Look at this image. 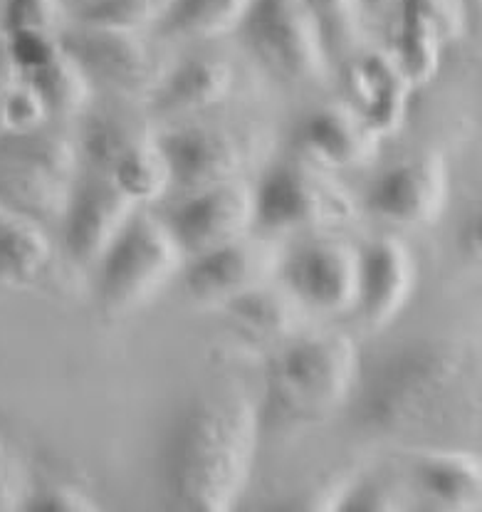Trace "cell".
I'll list each match as a JSON object with an SVG mask.
<instances>
[{"mask_svg":"<svg viewBox=\"0 0 482 512\" xmlns=\"http://www.w3.org/2000/svg\"><path fill=\"white\" fill-rule=\"evenodd\" d=\"M159 146L171 166L174 184L193 193L238 179L258 151V134L198 124L164 134Z\"/></svg>","mask_w":482,"mask_h":512,"instance_id":"ba28073f","label":"cell"},{"mask_svg":"<svg viewBox=\"0 0 482 512\" xmlns=\"http://www.w3.org/2000/svg\"><path fill=\"white\" fill-rule=\"evenodd\" d=\"M260 443V416L238 389H213L183 406L161 448L169 508L230 512L248 490Z\"/></svg>","mask_w":482,"mask_h":512,"instance_id":"6da1fadb","label":"cell"},{"mask_svg":"<svg viewBox=\"0 0 482 512\" xmlns=\"http://www.w3.org/2000/svg\"><path fill=\"white\" fill-rule=\"evenodd\" d=\"M109 176L139 206L141 203L159 201L174 186L171 166L166 161L164 151H161L159 137L151 141V144L134 149L122 161H117V166L109 171Z\"/></svg>","mask_w":482,"mask_h":512,"instance_id":"484cf974","label":"cell"},{"mask_svg":"<svg viewBox=\"0 0 482 512\" xmlns=\"http://www.w3.org/2000/svg\"><path fill=\"white\" fill-rule=\"evenodd\" d=\"M391 0H361V5L364 8H384V5H389Z\"/></svg>","mask_w":482,"mask_h":512,"instance_id":"8d00e7d4","label":"cell"},{"mask_svg":"<svg viewBox=\"0 0 482 512\" xmlns=\"http://www.w3.org/2000/svg\"><path fill=\"white\" fill-rule=\"evenodd\" d=\"M23 80L20 70L15 67L13 57L8 52V43H5V35H0V102L5 99V94L13 90L18 82Z\"/></svg>","mask_w":482,"mask_h":512,"instance_id":"e575fe53","label":"cell"},{"mask_svg":"<svg viewBox=\"0 0 482 512\" xmlns=\"http://www.w3.org/2000/svg\"><path fill=\"white\" fill-rule=\"evenodd\" d=\"M25 508L40 512H94L102 505L77 485H50V488L35 493Z\"/></svg>","mask_w":482,"mask_h":512,"instance_id":"836d02e7","label":"cell"},{"mask_svg":"<svg viewBox=\"0 0 482 512\" xmlns=\"http://www.w3.org/2000/svg\"><path fill=\"white\" fill-rule=\"evenodd\" d=\"M418 282V263L406 243L381 235L359 248V310L371 329H384L411 302Z\"/></svg>","mask_w":482,"mask_h":512,"instance_id":"5bb4252c","label":"cell"},{"mask_svg":"<svg viewBox=\"0 0 482 512\" xmlns=\"http://www.w3.org/2000/svg\"><path fill=\"white\" fill-rule=\"evenodd\" d=\"M50 119L43 99L28 80H20L0 102V134H30L43 129Z\"/></svg>","mask_w":482,"mask_h":512,"instance_id":"f1b7e54d","label":"cell"},{"mask_svg":"<svg viewBox=\"0 0 482 512\" xmlns=\"http://www.w3.org/2000/svg\"><path fill=\"white\" fill-rule=\"evenodd\" d=\"M398 498H401L398 488L386 480H359V483L349 485L339 510H406L408 505L398 503Z\"/></svg>","mask_w":482,"mask_h":512,"instance_id":"d6a6232c","label":"cell"},{"mask_svg":"<svg viewBox=\"0 0 482 512\" xmlns=\"http://www.w3.org/2000/svg\"><path fill=\"white\" fill-rule=\"evenodd\" d=\"M319 25L329 57L349 60L364 40V5L361 0H307Z\"/></svg>","mask_w":482,"mask_h":512,"instance_id":"4316f807","label":"cell"},{"mask_svg":"<svg viewBox=\"0 0 482 512\" xmlns=\"http://www.w3.org/2000/svg\"><path fill=\"white\" fill-rule=\"evenodd\" d=\"M240 30L260 62L290 85H324L332 57L307 0H253Z\"/></svg>","mask_w":482,"mask_h":512,"instance_id":"8992f818","label":"cell"},{"mask_svg":"<svg viewBox=\"0 0 482 512\" xmlns=\"http://www.w3.org/2000/svg\"><path fill=\"white\" fill-rule=\"evenodd\" d=\"M169 3L171 0H87L80 25L114 33H139L146 25L159 23Z\"/></svg>","mask_w":482,"mask_h":512,"instance_id":"83f0119b","label":"cell"},{"mask_svg":"<svg viewBox=\"0 0 482 512\" xmlns=\"http://www.w3.org/2000/svg\"><path fill=\"white\" fill-rule=\"evenodd\" d=\"M233 80V67L220 57H188L164 72L154 90V107L166 114L203 112L225 102Z\"/></svg>","mask_w":482,"mask_h":512,"instance_id":"d6986e66","label":"cell"},{"mask_svg":"<svg viewBox=\"0 0 482 512\" xmlns=\"http://www.w3.org/2000/svg\"><path fill=\"white\" fill-rule=\"evenodd\" d=\"M280 250L265 238H240L196 255L186 268L183 282L188 295L206 302H228L253 287L265 285L280 270Z\"/></svg>","mask_w":482,"mask_h":512,"instance_id":"4fadbf2b","label":"cell"},{"mask_svg":"<svg viewBox=\"0 0 482 512\" xmlns=\"http://www.w3.org/2000/svg\"><path fill=\"white\" fill-rule=\"evenodd\" d=\"M255 221L263 231H327L354 221L356 206L342 184L305 159L282 161L253 193Z\"/></svg>","mask_w":482,"mask_h":512,"instance_id":"5b68a950","label":"cell"},{"mask_svg":"<svg viewBox=\"0 0 482 512\" xmlns=\"http://www.w3.org/2000/svg\"><path fill=\"white\" fill-rule=\"evenodd\" d=\"M478 411V354L453 337L416 339L376 367L361 389V423L381 436H423Z\"/></svg>","mask_w":482,"mask_h":512,"instance_id":"7a4b0ae2","label":"cell"},{"mask_svg":"<svg viewBox=\"0 0 482 512\" xmlns=\"http://www.w3.org/2000/svg\"><path fill=\"white\" fill-rule=\"evenodd\" d=\"M3 35L5 43H8L10 57H13L15 67H18L23 77L38 72L47 62L55 60L57 52L62 50L60 38L55 33H47V30L18 28Z\"/></svg>","mask_w":482,"mask_h":512,"instance_id":"f546056e","label":"cell"},{"mask_svg":"<svg viewBox=\"0 0 482 512\" xmlns=\"http://www.w3.org/2000/svg\"><path fill=\"white\" fill-rule=\"evenodd\" d=\"M359 374V344L349 334L295 337L270 359L267 404L280 421L314 426L347 404Z\"/></svg>","mask_w":482,"mask_h":512,"instance_id":"3957f363","label":"cell"},{"mask_svg":"<svg viewBox=\"0 0 482 512\" xmlns=\"http://www.w3.org/2000/svg\"><path fill=\"white\" fill-rule=\"evenodd\" d=\"M285 287L314 310H356L359 300V248L337 235H319L292 250L280 265Z\"/></svg>","mask_w":482,"mask_h":512,"instance_id":"52a82bcc","label":"cell"},{"mask_svg":"<svg viewBox=\"0 0 482 512\" xmlns=\"http://www.w3.org/2000/svg\"><path fill=\"white\" fill-rule=\"evenodd\" d=\"M156 141L149 119L129 109H107L89 117L82 132V156L92 171H109L139 146Z\"/></svg>","mask_w":482,"mask_h":512,"instance_id":"7402d4cb","label":"cell"},{"mask_svg":"<svg viewBox=\"0 0 482 512\" xmlns=\"http://www.w3.org/2000/svg\"><path fill=\"white\" fill-rule=\"evenodd\" d=\"M62 50L77 60L89 80H99L124 97H141L156 90L161 72L156 57L136 33L85 28L80 25L60 38Z\"/></svg>","mask_w":482,"mask_h":512,"instance_id":"7c38bea8","label":"cell"},{"mask_svg":"<svg viewBox=\"0 0 482 512\" xmlns=\"http://www.w3.org/2000/svg\"><path fill=\"white\" fill-rule=\"evenodd\" d=\"M436 25L443 45L458 43L468 30V0H406Z\"/></svg>","mask_w":482,"mask_h":512,"instance_id":"1f68e13d","label":"cell"},{"mask_svg":"<svg viewBox=\"0 0 482 512\" xmlns=\"http://www.w3.org/2000/svg\"><path fill=\"white\" fill-rule=\"evenodd\" d=\"M448 191V164L438 151H426L379 174L366 191V208L398 226H431L445 211Z\"/></svg>","mask_w":482,"mask_h":512,"instance_id":"30bf717a","label":"cell"},{"mask_svg":"<svg viewBox=\"0 0 482 512\" xmlns=\"http://www.w3.org/2000/svg\"><path fill=\"white\" fill-rule=\"evenodd\" d=\"M52 263V240L45 226L0 203V282L35 285Z\"/></svg>","mask_w":482,"mask_h":512,"instance_id":"44dd1931","label":"cell"},{"mask_svg":"<svg viewBox=\"0 0 482 512\" xmlns=\"http://www.w3.org/2000/svg\"><path fill=\"white\" fill-rule=\"evenodd\" d=\"M225 312L238 332L258 342L295 339L305 325V305L287 287H272L270 282L230 297Z\"/></svg>","mask_w":482,"mask_h":512,"instance_id":"ffe728a7","label":"cell"},{"mask_svg":"<svg viewBox=\"0 0 482 512\" xmlns=\"http://www.w3.org/2000/svg\"><path fill=\"white\" fill-rule=\"evenodd\" d=\"M15 508L13 503V478H10L8 453H5L3 441H0V510Z\"/></svg>","mask_w":482,"mask_h":512,"instance_id":"d590c367","label":"cell"},{"mask_svg":"<svg viewBox=\"0 0 482 512\" xmlns=\"http://www.w3.org/2000/svg\"><path fill=\"white\" fill-rule=\"evenodd\" d=\"M136 211L139 203L114 184L109 174L92 171L87 179H75L62 213L67 255L80 265H97Z\"/></svg>","mask_w":482,"mask_h":512,"instance_id":"9c48e42d","label":"cell"},{"mask_svg":"<svg viewBox=\"0 0 482 512\" xmlns=\"http://www.w3.org/2000/svg\"><path fill=\"white\" fill-rule=\"evenodd\" d=\"M62 0H3V33L38 28L55 33L62 23Z\"/></svg>","mask_w":482,"mask_h":512,"instance_id":"4dcf8cb0","label":"cell"},{"mask_svg":"<svg viewBox=\"0 0 482 512\" xmlns=\"http://www.w3.org/2000/svg\"><path fill=\"white\" fill-rule=\"evenodd\" d=\"M253 0H171L159 28L178 38H220L243 25Z\"/></svg>","mask_w":482,"mask_h":512,"instance_id":"603a6c76","label":"cell"},{"mask_svg":"<svg viewBox=\"0 0 482 512\" xmlns=\"http://www.w3.org/2000/svg\"><path fill=\"white\" fill-rule=\"evenodd\" d=\"M25 80L40 94L50 119L77 117L85 112L89 99H92V80L77 65L75 57L67 55L65 50L57 52L55 60H50Z\"/></svg>","mask_w":482,"mask_h":512,"instance_id":"cb8c5ba5","label":"cell"},{"mask_svg":"<svg viewBox=\"0 0 482 512\" xmlns=\"http://www.w3.org/2000/svg\"><path fill=\"white\" fill-rule=\"evenodd\" d=\"M381 137L351 104H327L307 114L297 132L302 159L319 169L364 166L379 151Z\"/></svg>","mask_w":482,"mask_h":512,"instance_id":"9a60e30c","label":"cell"},{"mask_svg":"<svg viewBox=\"0 0 482 512\" xmlns=\"http://www.w3.org/2000/svg\"><path fill=\"white\" fill-rule=\"evenodd\" d=\"M443 47L436 25L421 10L403 0L401 30H398L394 57L408 80L413 82V87L428 85L436 77Z\"/></svg>","mask_w":482,"mask_h":512,"instance_id":"d4e9b609","label":"cell"},{"mask_svg":"<svg viewBox=\"0 0 482 512\" xmlns=\"http://www.w3.org/2000/svg\"><path fill=\"white\" fill-rule=\"evenodd\" d=\"M183 258L164 218L136 211L97 263L99 305L109 317L139 310L176 278Z\"/></svg>","mask_w":482,"mask_h":512,"instance_id":"277c9868","label":"cell"},{"mask_svg":"<svg viewBox=\"0 0 482 512\" xmlns=\"http://www.w3.org/2000/svg\"><path fill=\"white\" fill-rule=\"evenodd\" d=\"M351 107L379 137L396 132L406 119L408 99L416 90L401 70L394 52H371L349 67Z\"/></svg>","mask_w":482,"mask_h":512,"instance_id":"2e32d148","label":"cell"},{"mask_svg":"<svg viewBox=\"0 0 482 512\" xmlns=\"http://www.w3.org/2000/svg\"><path fill=\"white\" fill-rule=\"evenodd\" d=\"M72 181L43 169L0 137V203L40 223L62 218Z\"/></svg>","mask_w":482,"mask_h":512,"instance_id":"ac0fdd59","label":"cell"},{"mask_svg":"<svg viewBox=\"0 0 482 512\" xmlns=\"http://www.w3.org/2000/svg\"><path fill=\"white\" fill-rule=\"evenodd\" d=\"M413 483L426 510L478 512L482 508V466L475 453L428 451L413 453Z\"/></svg>","mask_w":482,"mask_h":512,"instance_id":"e0dca14e","label":"cell"},{"mask_svg":"<svg viewBox=\"0 0 482 512\" xmlns=\"http://www.w3.org/2000/svg\"><path fill=\"white\" fill-rule=\"evenodd\" d=\"M183 255L196 258L250 231L255 221L253 191L243 181L193 191L164 218Z\"/></svg>","mask_w":482,"mask_h":512,"instance_id":"8fae6325","label":"cell"}]
</instances>
